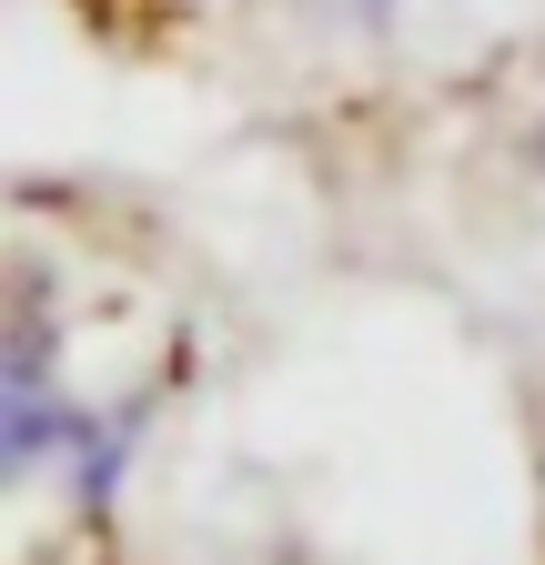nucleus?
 Wrapping results in <instances>:
<instances>
[{
	"label": "nucleus",
	"mask_w": 545,
	"mask_h": 565,
	"mask_svg": "<svg viewBox=\"0 0 545 565\" xmlns=\"http://www.w3.org/2000/svg\"><path fill=\"white\" fill-rule=\"evenodd\" d=\"M92 11H142V21H182V11H213V0H92Z\"/></svg>",
	"instance_id": "f257e3e1"
}]
</instances>
